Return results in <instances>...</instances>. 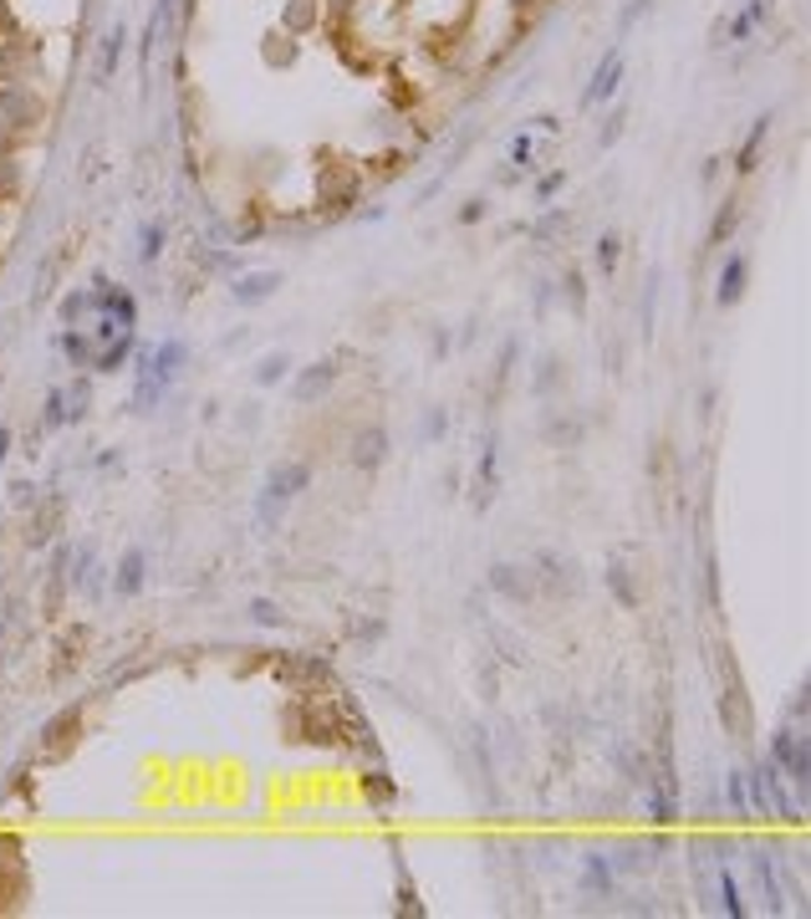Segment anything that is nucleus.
Segmentation results:
<instances>
[{"instance_id":"4","label":"nucleus","mask_w":811,"mask_h":919,"mask_svg":"<svg viewBox=\"0 0 811 919\" xmlns=\"http://www.w3.org/2000/svg\"><path fill=\"white\" fill-rule=\"evenodd\" d=\"M490 588L501 598H511V603H532L536 598V578H532V567H516V563H495L490 567Z\"/></svg>"},{"instance_id":"1","label":"nucleus","mask_w":811,"mask_h":919,"mask_svg":"<svg viewBox=\"0 0 811 919\" xmlns=\"http://www.w3.org/2000/svg\"><path fill=\"white\" fill-rule=\"evenodd\" d=\"M307 486H311V465H307V460H281V465H271L266 490H261V521L276 526V506L292 501V496H301Z\"/></svg>"},{"instance_id":"9","label":"nucleus","mask_w":811,"mask_h":919,"mask_svg":"<svg viewBox=\"0 0 811 919\" xmlns=\"http://www.w3.org/2000/svg\"><path fill=\"white\" fill-rule=\"evenodd\" d=\"M281 276L276 271H255V276H240L236 282V302H245V307H255V302H271L276 297Z\"/></svg>"},{"instance_id":"13","label":"nucleus","mask_w":811,"mask_h":919,"mask_svg":"<svg viewBox=\"0 0 811 919\" xmlns=\"http://www.w3.org/2000/svg\"><path fill=\"white\" fill-rule=\"evenodd\" d=\"M761 21H766V0H751V5H745V11H740L724 31H730V42H745V36H751Z\"/></svg>"},{"instance_id":"11","label":"nucleus","mask_w":811,"mask_h":919,"mask_svg":"<svg viewBox=\"0 0 811 919\" xmlns=\"http://www.w3.org/2000/svg\"><path fill=\"white\" fill-rule=\"evenodd\" d=\"M649 813H653V822H674V817H678V807H674V786H669V776H659V782H653V792H649Z\"/></svg>"},{"instance_id":"3","label":"nucleus","mask_w":811,"mask_h":919,"mask_svg":"<svg viewBox=\"0 0 811 919\" xmlns=\"http://www.w3.org/2000/svg\"><path fill=\"white\" fill-rule=\"evenodd\" d=\"M532 578H536V593H551V598L576 593V563L561 557V552H536Z\"/></svg>"},{"instance_id":"29","label":"nucleus","mask_w":811,"mask_h":919,"mask_svg":"<svg viewBox=\"0 0 811 919\" xmlns=\"http://www.w3.org/2000/svg\"><path fill=\"white\" fill-rule=\"evenodd\" d=\"M643 5H649V0H628V5H622V15H618V31H628L638 21V15H643Z\"/></svg>"},{"instance_id":"8","label":"nucleus","mask_w":811,"mask_h":919,"mask_svg":"<svg viewBox=\"0 0 811 919\" xmlns=\"http://www.w3.org/2000/svg\"><path fill=\"white\" fill-rule=\"evenodd\" d=\"M332 378H338V368H332L327 358H322V363H311V368L292 384V399H296V404H317V399L327 394V388H332Z\"/></svg>"},{"instance_id":"2","label":"nucleus","mask_w":811,"mask_h":919,"mask_svg":"<svg viewBox=\"0 0 811 919\" xmlns=\"http://www.w3.org/2000/svg\"><path fill=\"white\" fill-rule=\"evenodd\" d=\"M770 767L786 771V776L797 782V792H807V786H811L807 736H797V730H776V741H770Z\"/></svg>"},{"instance_id":"18","label":"nucleus","mask_w":811,"mask_h":919,"mask_svg":"<svg viewBox=\"0 0 811 919\" xmlns=\"http://www.w3.org/2000/svg\"><path fill=\"white\" fill-rule=\"evenodd\" d=\"M607 588L618 593V603H622V609H638V593H633V582H628V567H622V563H613V567H607Z\"/></svg>"},{"instance_id":"17","label":"nucleus","mask_w":811,"mask_h":919,"mask_svg":"<svg viewBox=\"0 0 811 919\" xmlns=\"http://www.w3.org/2000/svg\"><path fill=\"white\" fill-rule=\"evenodd\" d=\"M618 261H622V236L618 230H607V236H597V266L613 276L618 271Z\"/></svg>"},{"instance_id":"24","label":"nucleus","mask_w":811,"mask_h":919,"mask_svg":"<svg viewBox=\"0 0 811 919\" xmlns=\"http://www.w3.org/2000/svg\"><path fill=\"white\" fill-rule=\"evenodd\" d=\"M724 792H730V802H735V813H751V802H745V771H730Z\"/></svg>"},{"instance_id":"31","label":"nucleus","mask_w":811,"mask_h":919,"mask_svg":"<svg viewBox=\"0 0 811 919\" xmlns=\"http://www.w3.org/2000/svg\"><path fill=\"white\" fill-rule=\"evenodd\" d=\"M480 215H486V200H470V205H465V215H459V220H465V225H475V220H480Z\"/></svg>"},{"instance_id":"19","label":"nucleus","mask_w":811,"mask_h":919,"mask_svg":"<svg viewBox=\"0 0 811 919\" xmlns=\"http://www.w3.org/2000/svg\"><path fill=\"white\" fill-rule=\"evenodd\" d=\"M715 878H720V894H724V905H720V909H724V915H735V919H740V915H745V899H740L735 874H730V869L720 863V874H715Z\"/></svg>"},{"instance_id":"21","label":"nucleus","mask_w":811,"mask_h":919,"mask_svg":"<svg viewBox=\"0 0 811 919\" xmlns=\"http://www.w3.org/2000/svg\"><path fill=\"white\" fill-rule=\"evenodd\" d=\"M251 619L261 623V628H276V623H281V609L271 603V598H255V603H251Z\"/></svg>"},{"instance_id":"5","label":"nucleus","mask_w":811,"mask_h":919,"mask_svg":"<svg viewBox=\"0 0 811 919\" xmlns=\"http://www.w3.org/2000/svg\"><path fill=\"white\" fill-rule=\"evenodd\" d=\"M618 77H622V52L613 46L603 61H597V72H592V88L582 92V107H597V103H607L613 92H618Z\"/></svg>"},{"instance_id":"32","label":"nucleus","mask_w":811,"mask_h":919,"mask_svg":"<svg viewBox=\"0 0 811 919\" xmlns=\"http://www.w3.org/2000/svg\"><path fill=\"white\" fill-rule=\"evenodd\" d=\"M5 450H11V434L0 430V460H5Z\"/></svg>"},{"instance_id":"26","label":"nucleus","mask_w":811,"mask_h":919,"mask_svg":"<svg viewBox=\"0 0 811 919\" xmlns=\"http://www.w3.org/2000/svg\"><path fill=\"white\" fill-rule=\"evenodd\" d=\"M561 292H567V302H572V311H582V307H587V292H582V276H576V271H572V276H567V282H561Z\"/></svg>"},{"instance_id":"12","label":"nucleus","mask_w":811,"mask_h":919,"mask_svg":"<svg viewBox=\"0 0 811 919\" xmlns=\"http://www.w3.org/2000/svg\"><path fill=\"white\" fill-rule=\"evenodd\" d=\"M138 588H144V552H128V557L118 563V593L134 598Z\"/></svg>"},{"instance_id":"20","label":"nucleus","mask_w":811,"mask_h":919,"mask_svg":"<svg viewBox=\"0 0 811 919\" xmlns=\"http://www.w3.org/2000/svg\"><path fill=\"white\" fill-rule=\"evenodd\" d=\"M582 884H587V894H613V869H607V859H587Z\"/></svg>"},{"instance_id":"27","label":"nucleus","mask_w":811,"mask_h":919,"mask_svg":"<svg viewBox=\"0 0 811 919\" xmlns=\"http://www.w3.org/2000/svg\"><path fill=\"white\" fill-rule=\"evenodd\" d=\"M561 225H572V215H546V220L536 225L532 236H536V240H551V236H557V230H561Z\"/></svg>"},{"instance_id":"22","label":"nucleus","mask_w":811,"mask_h":919,"mask_svg":"<svg viewBox=\"0 0 811 919\" xmlns=\"http://www.w3.org/2000/svg\"><path fill=\"white\" fill-rule=\"evenodd\" d=\"M118 52H123V26L107 31V46H103V77H113V67H118Z\"/></svg>"},{"instance_id":"25","label":"nucleus","mask_w":811,"mask_h":919,"mask_svg":"<svg viewBox=\"0 0 811 919\" xmlns=\"http://www.w3.org/2000/svg\"><path fill=\"white\" fill-rule=\"evenodd\" d=\"M561 184H567V174H546L541 184H536V205H551V200H557V190Z\"/></svg>"},{"instance_id":"7","label":"nucleus","mask_w":811,"mask_h":919,"mask_svg":"<svg viewBox=\"0 0 811 919\" xmlns=\"http://www.w3.org/2000/svg\"><path fill=\"white\" fill-rule=\"evenodd\" d=\"M745 276H751V261H745V256H724L720 292H715V302H720V307H735V302L745 297Z\"/></svg>"},{"instance_id":"15","label":"nucleus","mask_w":811,"mask_h":919,"mask_svg":"<svg viewBox=\"0 0 811 919\" xmlns=\"http://www.w3.org/2000/svg\"><path fill=\"white\" fill-rule=\"evenodd\" d=\"M755 878H761V889H766V905L781 909V878H776V869H770L766 853H755Z\"/></svg>"},{"instance_id":"30","label":"nucleus","mask_w":811,"mask_h":919,"mask_svg":"<svg viewBox=\"0 0 811 919\" xmlns=\"http://www.w3.org/2000/svg\"><path fill=\"white\" fill-rule=\"evenodd\" d=\"M551 440H557V445H567V440H582V430H576V424H551Z\"/></svg>"},{"instance_id":"6","label":"nucleus","mask_w":811,"mask_h":919,"mask_svg":"<svg viewBox=\"0 0 811 919\" xmlns=\"http://www.w3.org/2000/svg\"><path fill=\"white\" fill-rule=\"evenodd\" d=\"M388 460V430L384 424H368V430L353 434V465H363V470H378Z\"/></svg>"},{"instance_id":"28","label":"nucleus","mask_w":811,"mask_h":919,"mask_svg":"<svg viewBox=\"0 0 811 919\" xmlns=\"http://www.w3.org/2000/svg\"><path fill=\"white\" fill-rule=\"evenodd\" d=\"M159 246H163V225L153 220V225L144 230V261H153V256H159Z\"/></svg>"},{"instance_id":"23","label":"nucleus","mask_w":811,"mask_h":919,"mask_svg":"<svg viewBox=\"0 0 811 919\" xmlns=\"http://www.w3.org/2000/svg\"><path fill=\"white\" fill-rule=\"evenodd\" d=\"M536 144H532V134H521L516 144H511V163H521V169H536Z\"/></svg>"},{"instance_id":"14","label":"nucleus","mask_w":811,"mask_h":919,"mask_svg":"<svg viewBox=\"0 0 811 919\" xmlns=\"http://www.w3.org/2000/svg\"><path fill=\"white\" fill-rule=\"evenodd\" d=\"M735 225H740V200H724L720 215H715V225H709V246H724Z\"/></svg>"},{"instance_id":"16","label":"nucleus","mask_w":811,"mask_h":919,"mask_svg":"<svg viewBox=\"0 0 811 919\" xmlns=\"http://www.w3.org/2000/svg\"><path fill=\"white\" fill-rule=\"evenodd\" d=\"M286 373H292V358H286V353H271V358H261V368H255V384L271 388V384H281Z\"/></svg>"},{"instance_id":"10","label":"nucleus","mask_w":811,"mask_h":919,"mask_svg":"<svg viewBox=\"0 0 811 919\" xmlns=\"http://www.w3.org/2000/svg\"><path fill=\"white\" fill-rule=\"evenodd\" d=\"M766 134H770V113H766V118H755L751 138L740 144V154H735V169H740V174H751V169H755V159H761V144H766Z\"/></svg>"}]
</instances>
